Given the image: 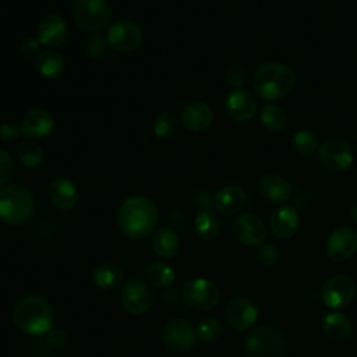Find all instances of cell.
Instances as JSON below:
<instances>
[{
	"label": "cell",
	"instance_id": "cell-35",
	"mask_svg": "<svg viewBox=\"0 0 357 357\" xmlns=\"http://www.w3.org/2000/svg\"><path fill=\"white\" fill-rule=\"evenodd\" d=\"M257 262L264 268H272L279 259V251L273 244L262 243L258 245L255 252Z\"/></svg>",
	"mask_w": 357,
	"mask_h": 357
},
{
	"label": "cell",
	"instance_id": "cell-8",
	"mask_svg": "<svg viewBox=\"0 0 357 357\" xmlns=\"http://www.w3.org/2000/svg\"><path fill=\"white\" fill-rule=\"evenodd\" d=\"M106 39L110 49L119 53H131L141 46L144 33L137 22L131 20H120L109 28Z\"/></svg>",
	"mask_w": 357,
	"mask_h": 357
},
{
	"label": "cell",
	"instance_id": "cell-22",
	"mask_svg": "<svg viewBox=\"0 0 357 357\" xmlns=\"http://www.w3.org/2000/svg\"><path fill=\"white\" fill-rule=\"evenodd\" d=\"M47 195L53 206L60 211H71L78 202V190L67 177L54 178L49 184Z\"/></svg>",
	"mask_w": 357,
	"mask_h": 357
},
{
	"label": "cell",
	"instance_id": "cell-18",
	"mask_svg": "<svg viewBox=\"0 0 357 357\" xmlns=\"http://www.w3.org/2000/svg\"><path fill=\"white\" fill-rule=\"evenodd\" d=\"M212 107L201 100H191L181 106L180 121L188 131L201 132L208 130L213 123Z\"/></svg>",
	"mask_w": 357,
	"mask_h": 357
},
{
	"label": "cell",
	"instance_id": "cell-42",
	"mask_svg": "<svg viewBox=\"0 0 357 357\" xmlns=\"http://www.w3.org/2000/svg\"><path fill=\"white\" fill-rule=\"evenodd\" d=\"M46 335H47V342L54 347L63 346L67 340V336H66L64 331H61L59 328H52Z\"/></svg>",
	"mask_w": 357,
	"mask_h": 357
},
{
	"label": "cell",
	"instance_id": "cell-2",
	"mask_svg": "<svg viewBox=\"0 0 357 357\" xmlns=\"http://www.w3.org/2000/svg\"><path fill=\"white\" fill-rule=\"evenodd\" d=\"M294 85L296 75L293 70L278 61L261 64L252 75V88L255 93L266 102L283 99L293 91Z\"/></svg>",
	"mask_w": 357,
	"mask_h": 357
},
{
	"label": "cell",
	"instance_id": "cell-29",
	"mask_svg": "<svg viewBox=\"0 0 357 357\" xmlns=\"http://www.w3.org/2000/svg\"><path fill=\"white\" fill-rule=\"evenodd\" d=\"M146 280L155 286V287H170L174 283L176 273L170 265H167L163 261H155L152 262L146 272H145Z\"/></svg>",
	"mask_w": 357,
	"mask_h": 357
},
{
	"label": "cell",
	"instance_id": "cell-14",
	"mask_svg": "<svg viewBox=\"0 0 357 357\" xmlns=\"http://www.w3.org/2000/svg\"><path fill=\"white\" fill-rule=\"evenodd\" d=\"M326 255L335 262L351 258L357 251V233L351 227H336L328 237L325 245Z\"/></svg>",
	"mask_w": 357,
	"mask_h": 357
},
{
	"label": "cell",
	"instance_id": "cell-13",
	"mask_svg": "<svg viewBox=\"0 0 357 357\" xmlns=\"http://www.w3.org/2000/svg\"><path fill=\"white\" fill-rule=\"evenodd\" d=\"M70 28L67 21L59 14L45 15L36 28V38L42 46L56 49L64 45L68 39Z\"/></svg>",
	"mask_w": 357,
	"mask_h": 357
},
{
	"label": "cell",
	"instance_id": "cell-9",
	"mask_svg": "<svg viewBox=\"0 0 357 357\" xmlns=\"http://www.w3.org/2000/svg\"><path fill=\"white\" fill-rule=\"evenodd\" d=\"M319 163L329 172L337 173L349 169L354 160V153L349 142L342 138H329L319 145Z\"/></svg>",
	"mask_w": 357,
	"mask_h": 357
},
{
	"label": "cell",
	"instance_id": "cell-25",
	"mask_svg": "<svg viewBox=\"0 0 357 357\" xmlns=\"http://www.w3.org/2000/svg\"><path fill=\"white\" fill-rule=\"evenodd\" d=\"M36 71L49 79H56L64 73V59L56 50H43L35 60Z\"/></svg>",
	"mask_w": 357,
	"mask_h": 357
},
{
	"label": "cell",
	"instance_id": "cell-23",
	"mask_svg": "<svg viewBox=\"0 0 357 357\" xmlns=\"http://www.w3.org/2000/svg\"><path fill=\"white\" fill-rule=\"evenodd\" d=\"M259 194L272 202H286L293 197L291 184L278 174H264L257 183Z\"/></svg>",
	"mask_w": 357,
	"mask_h": 357
},
{
	"label": "cell",
	"instance_id": "cell-16",
	"mask_svg": "<svg viewBox=\"0 0 357 357\" xmlns=\"http://www.w3.org/2000/svg\"><path fill=\"white\" fill-rule=\"evenodd\" d=\"M21 134L28 139H40L47 137L54 128V119L50 112L42 107H33L24 113L20 121Z\"/></svg>",
	"mask_w": 357,
	"mask_h": 357
},
{
	"label": "cell",
	"instance_id": "cell-44",
	"mask_svg": "<svg viewBox=\"0 0 357 357\" xmlns=\"http://www.w3.org/2000/svg\"><path fill=\"white\" fill-rule=\"evenodd\" d=\"M167 219H169V222H170L172 225H176V226H177V225H180V223L183 222L184 216H183V213H181L180 209H173V211H170Z\"/></svg>",
	"mask_w": 357,
	"mask_h": 357
},
{
	"label": "cell",
	"instance_id": "cell-12",
	"mask_svg": "<svg viewBox=\"0 0 357 357\" xmlns=\"http://www.w3.org/2000/svg\"><path fill=\"white\" fill-rule=\"evenodd\" d=\"M120 300L123 308L132 315H141L146 312L152 304V296L148 286L137 278L128 279L123 284Z\"/></svg>",
	"mask_w": 357,
	"mask_h": 357
},
{
	"label": "cell",
	"instance_id": "cell-41",
	"mask_svg": "<svg viewBox=\"0 0 357 357\" xmlns=\"http://www.w3.org/2000/svg\"><path fill=\"white\" fill-rule=\"evenodd\" d=\"M40 42L38 40V38H25L21 45H20V52L22 56L25 57H31L33 54H36L39 52V47H40Z\"/></svg>",
	"mask_w": 357,
	"mask_h": 357
},
{
	"label": "cell",
	"instance_id": "cell-45",
	"mask_svg": "<svg viewBox=\"0 0 357 357\" xmlns=\"http://www.w3.org/2000/svg\"><path fill=\"white\" fill-rule=\"evenodd\" d=\"M163 298H165V301L167 303V304H174L176 301H177V293L174 291V290H172V289H166L165 290V293H163Z\"/></svg>",
	"mask_w": 357,
	"mask_h": 357
},
{
	"label": "cell",
	"instance_id": "cell-5",
	"mask_svg": "<svg viewBox=\"0 0 357 357\" xmlns=\"http://www.w3.org/2000/svg\"><path fill=\"white\" fill-rule=\"evenodd\" d=\"M71 14L81 29L98 33L109 25L112 7L107 0H75Z\"/></svg>",
	"mask_w": 357,
	"mask_h": 357
},
{
	"label": "cell",
	"instance_id": "cell-26",
	"mask_svg": "<svg viewBox=\"0 0 357 357\" xmlns=\"http://www.w3.org/2000/svg\"><path fill=\"white\" fill-rule=\"evenodd\" d=\"M322 331L329 339L344 340L351 332V321L346 314L340 311H332L324 317Z\"/></svg>",
	"mask_w": 357,
	"mask_h": 357
},
{
	"label": "cell",
	"instance_id": "cell-28",
	"mask_svg": "<svg viewBox=\"0 0 357 357\" xmlns=\"http://www.w3.org/2000/svg\"><path fill=\"white\" fill-rule=\"evenodd\" d=\"M194 230L199 238L212 240L219 234L220 219L212 209L202 211L195 216Z\"/></svg>",
	"mask_w": 357,
	"mask_h": 357
},
{
	"label": "cell",
	"instance_id": "cell-37",
	"mask_svg": "<svg viewBox=\"0 0 357 357\" xmlns=\"http://www.w3.org/2000/svg\"><path fill=\"white\" fill-rule=\"evenodd\" d=\"M14 170L13 156L3 148H0V187H3Z\"/></svg>",
	"mask_w": 357,
	"mask_h": 357
},
{
	"label": "cell",
	"instance_id": "cell-27",
	"mask_svg": "<svg viewBox=\"0 0 357 357\" xmlns=\"http://www.w3.org/2000/svg\"><path fill=\"white\" fill-rule=\"evenodd\" d=\"M92 282L103 290H110L117 287L123 279L124 272L117 264H100L92 271Z\"/></svg>",
	"mask_w": 357,
	"mask_h": 357
},
{
	"label": "cell",
	"instance_id": "cell-19",
	"mask_svg": "<svg viewBox=\"0 0 357 357\" xmlns=\"http://www.w3.org/2000/svg\"><path fill=\"white\" fill-rule=\"evenodd\" d=\"M248 202L245 190L236 184H229L219 188L213 195V209L225 216L240 213Z\"/></svg>",
	"mask_w": 357,
	"mask_h": 357
},
{
	"label": "cell",
	"instance_id": "cell-17",
	"mask_svg": "<svg viewBox=\"0 0 357 357\" xmlns=\"http://www.w3.org/2000/svg\"><path fill=\"white\" fill-rule=\"evenodd\" d=\"M225 318L230 328L236 331H245L257 322L258 307L250 298H233L226 307Z\"/></svg>",
	"mask_w": 357,
	"mask_h": 357
},
{
	"label": "cell",
	"instance_id": "cell-3",
	"mask_svg": "<svg viewBox=\"0 0 357 357\" xmlns=\"http://www.w3.org/2000/svg\"><path fill=\"white\" fill-rule=\"evenodd\" d=\"M13 321L26 335H46L53 328V307L38 294L25 296L14 304Z\"/></svg>",
	"mask_w": 357,
	"mask_h": 357
},
{
	"label": "cell",
	"instance_id": "cell-7",
	"mask_svg": "<svg viewBox=\"0 0 357 357\" xmlns=\"http://www.w3.org/2000/svg\"><path fill=\"white\" fill-rule=\"evenodd\" d=\"M183 300L191 308L206 311L219 304L220 291L213 282L205 278H194L184 284Z\"/></svg>",
	"mask_w": 357,
	"mask_h": 357
},
{
	"label": "cell",
	"instance_id": "cell-11",
	"mask_svg": "<svg viewBox=\"0 0 357 357\" xmlns=\"http://www.w3.org/2000/svg\"><path fill=\"white\" fill-rule=\"evenodd\" d=\"M231 230L236 240L247 247L259 245L266 237V226L264 220L252 212L237 215L231 223Z\"/></svg>",
	"mask_w": 357,
	"mask_h": 357
},
{
	"label": "cell",
	"instance_id": "cell-33",
	"mask_svg": "<svg viewBox=\"0 0 357 357\" xmlns=\"http://www.w3.org/2000/svg\"><path fill=\"white\" fill-rule=\"evenodd\" d=\"M178 130V119L170 112H162L153 121V132L162 139L173 137Z\"/></svg>",
	"mask_w": 357,
	"mask_h": 357
},
{
	"label": "cell",
	"instance_id": "cell-34",
	"mask_svg": "<svg viewBox=\"0 0 357 357\" xmlns=\"http://www.w3.org/2000/svg\"><path fill=\"white\" fill-rule=\"evenodd\" d=\"M195 332H197V337L201 339L202 342H212L220 336L222 325L218 318L205 317L198 322Z\"/></svg>",
	"mask_w": 357,
	"mask_h": 357
},
{
	"label": "cell",
	"instance_id": "cell-40",
	"mask_svg": "<svg viewBox=\"0 0 357 357\" xmlns=\"http://www.w3.org/2000/svg\"><path fill=\"white\" fill-rule=\"evenodd\" d=\"M194 205L202 211H211L213 208V197L206 190H199L194 194Z\"/></svg>",
	"mask_w": 357,
	"mask_h": 357
},
{
	"label": "cell",
	"instance_id": "cell-46",
	"mask_svg": "<svg viewBox=\"0 0 357 357\" xmlns=\"http://www.w3.org/2000/svg\"><path fill=\"white\" fill-rule=\"evenodd\" d=\"M351 216H353V219L357 222V201L353 204V206H351Z\"/></svg>",
	"mask_w": 357,
	"mask_h": 357
},
{
	"label": "cell",
	"instance_id": "cell-1",
	"mask_svg": "<svg viewBox=\"0 0 357 357\" xmlns=\"http://www.w3.org/2000/svg\"><path fill=\"white\" fill-rule=\"evenodd\" d=\"M159 219L156 204L145 195H132L123 201L117 211L120 230L132 240L148 237Z\"/></svg>",
	"mask_w": 357,
	"mask_h": 357
},
{
	"label": "cell",
	"instance_id": "cell-21",
	"mask_svg": "<svg viewBox=\"0 0 357 357\" xmlns=\"http://www.w3.org/2000/svg\"><path fill=\"white\" fill-rule=\"evenodd\" d=\"M300 226V216L297 209L291 205L278 208L269 218V229L275 237L287 240L296 234Z\"/></svg>",
	"mask_w": 357,
	"mask_h": 357
},
{
	"label": "cell",
	"instance_id": "cell-20",
	"mask_svg": "<svg viewBox=\"0 0 357 357\" xmlns=\"http://www.w3.org/2000/svg\"><path fill=\"white\" fill-rule=\"evenodd\" d=\"M225 110L236 121H248L257 114L258 103L248 91L233 89L226 96Z\"/></svg>",
	"mask_w": 357,
	"mask_h": 357
},
{
	"label": "cell",
	"instance_id": "cell-38",
	"mask_svg": "<svg viewBox=\"0 0 357 357\" xmlns=\"http://www.w3.org/2000/svg\"><path fill=\"white\" fill-rule=\"evenodd\" d=\"M226 81L230 86H233L234 89H240V86L244 84L245 81V70L243 66H231L227 73H226Z\"/></svg>",
	"mask_w": 357,
	"mask_h": 357
},
{
	"label": "cell",
	"instance_id": "cell-36",
	"mask_svg": "<svg viewBox=\"0 0 357 357\" xmlns=\"http://www.w3.org/2000/svg\"><path fill=\"white\" fill-rule=\"evenodd\" d=\"M109 47L106 36L100 33H93L85 43V52L91 59H100L106 54Z\"/></svg>",
	"mask_w": 357,
	"mask_h": 357
},
{
	"label": "cell",
	"instance_id": "cell-10",
	"mask_svg": "<svg viewBox=\"0 0 357 357\" xmlns=\"http://www.w3.org/2000/svg\"><path fill=\"white\" fill-rule=\"evenodd\" d=\"M357 286L354 280L347 275H335L326 279L322 284L321 296L325 305L331 308H339L349 305L356 297Z\"/></svg>",
	"mask_w": 357,
	"mask_h": 357
},
{
	"label": "cell",
	"instance_id": "cell-31",
	"mask_svg": "<svg viewBox=\"0 0 357 357\" xmlns=\"http://www.w3.org/2000/svg\"><path fill=\"white\" fill-rule=\"evenodd\" d=\"M17 156L22 166L35 169L43 160V151H42L40 145L38 142H35L33 139H24L18 144Z\"/></svg>",
	"mask_w": 357,
	"mask_h": 357
},
{
	"label": "cell",
	"instance_id": "cell-30",
	"mask_svg": "<svg viewBox=\"0 0 357 357\" xmlns=\"http://www.w3.org/2000/svg\"><path fill=\"white\" fill-rule=\"evenodd\" d=\"M259 120L264 128L272 134L283 131L287 121L284 110L273 103H268L262 106L259 113Z\"/></svg>",
	"mask_w": 357,
	"mask_h": 357
},
{
	"label": "cell",
	"instance_id": "cell-43",
	"mask_svg": "<svg viewBox=\"0 0 357 357\" xmlns=\"http://www.w3.org/2000/svg\"><path fill=\"white\" fill-rule=\"evenodd\" d=\"M291 206L294 209H303L307 206V204L310 202V198H308V194L307 192H297L294 197H291Z\"/></svg>",
	"mask_w": 357,
	"mask_h": 357
},
{
	"label": "cell",
	"instance_id": "cell-32",
	"mask_svg": "<svg viewBox=\"0 0 357 357\" xmlns=\"http://www.w3.org/2000/svg\"><path fill=\"white\" fill-rule=\"evenodd\" d=\"M293 148L301 156H311L319 149L318 135L310 130H298L293 135Z\"/></svg>",
	"mask_w": 357,
	"mask_h": 357
},
{
	"label": "cell",
	"instance_id": "cell-24",
	"mask_svg": "<svg viewBox=\"0 0 357 357\" xmlns=\"http://www.w3.org/2000/svg\"><path fill=\"white\" fill-rule=\"evenodd\" d=\"M180 248V237L172 227H160L152 236V250L160 258H173Z\"/></svg>",
	"mask_w": 357,
	"mask_h": 357
},
{
	"label": "cell",
	"instance_id": "cell-15",
	"mask_svg": "<svg viewBox=\"0 0 357 357\" xmlns=\"http://www.w3.org/2000/svg\"><path fill=\"white\" fill-rule=\"evenodd\" d=\"M197 340L195 328L187 319H173L163 329V342L172 351H187Z\"/></svg>",
	"mask_w": 357,
	"mask_h": 357
},
{
	"label": "cell",
	"instance_id": "cell-4",
	"mask_svg": "<svg viewBox=\"0 0 357 357\" xmlns=\"http://www.w3.org/2000/svg\"><path fill=\"white\" fill-rule=\"evenodd\" d=\"M35 195L26 185L13 183L0 188V220L10 226L28 222L35 212Z\"/></svg>",
	"mask_w": 357,
	"mask_h": 357
},
{
	"label": "cell",
	"instance_id": "cell-6",
	"mask_svg": "<svg viewBox=\"0 0 357 357\" xmlns=\"http://www.w3.org/2000/svg\"><path fill=\"white\" fill-rule=\"evenodd\" d=\"M248 357H284L287 344L283 335L269 326L252 329L245 339Z\"/></svg>",
	"mask_w": 357,
	"mask_h": 357
},
{
	"label": "cell",
	"instance_id": "cell-39",
	"mask_svg": "<svg viewBox=\"0 0 357 357\" xmlns=\"http://www.w3.org/2000/svg\"><path fill=\"white\" fill-rule=\"evenodd\" d=\"M21 134L20 124L14 121H3L0 124V139L4 142L15 141Z\"/></svg>",
	"mask_w": 357,
	"mask_h": 357
}]
</instances>
